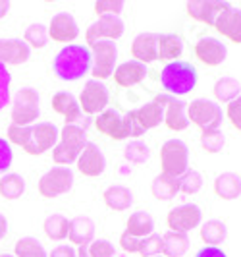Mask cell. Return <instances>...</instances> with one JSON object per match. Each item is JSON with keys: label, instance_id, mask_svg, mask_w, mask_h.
Wrapping results in <instances>:
<instances>
[{"label": "cell", "instance_id": "cell-1", "mask_svg": "<svg viewBox=\"0 0 241 257\" xmlns=\"http://www.w3.org/2000/svg\"><path fill=\"white\" fill-rule=\"evenodd\" d=\"M60 130L52 122H37L31 126H10L6 140L10 145L22 147L27 155H43L49 149H54L58 143Z\"/></svg>", "mask_w": 241, "mask_h": 257}, {"label": "cell", "instance_id": "cell-2", "mask_svg": "<svg viewBox=\"0 0 241 257\" xmlns=\"http://www.w3.org/2000/svg\"><path fill=\"white\" fill-rule=\"evenodd\" d=\"M93 64L91 49L83 45H66L52 60V70L62 81H77L87 76Z\"/></svg>", "mask_w": 241, "mask_h": 257}, {"label": "cell", "instance_id": "cell-3", "mask_svg": "<svg viewBox=\"0 0 241 257\" xmlns=\"http://www.w3.org/2000/svg\"><path fill=\"white\" fill-rule=\"evenodd\" d=\"M95 128L104 136L112 138L114 142H124L127 138H139L145 134V130L141 128L135 118V110H129L122 116L114 108H106L104 112L97 116Z\"/></svg>", "mask_w": 241, "mask_h": 257}, {"label": "cell", "instance_id": "cell-4", "mask_svg": "<svg viewBox=\"0 0 241 257\" xmlns=\"http://www.w3.org/2000/svg\"><path fill=\"white\" fill-rule=\"evenodd\" d=\"M87 143H89V140H87L85 130L77 124H66L60 130L58 143L52 149V161L58 167H68L72 163H77L79 155L85 149Z\"/></svg>", "mask_w": 241, "mask_h": 257}, {"label": "cell", "instance_id": "cell-5", "mask_svg": "<svg viewBox=\"0 0 241 257\" xmlns=\"http://www.w3.org/2000/svg\"><path fill=\"white\" fill-rule=\"evenodd\" d=\"M160 83L172 97H183L195 89L197 85V70L185 60H176L162 68Z\"/></svg>", "mask_w": 241, "mask_h": 257}, {"label": "cell", "instance_id": "cell-6", "mask_svg": "<svg viewBox=\"0 0 241 257\" xmlns=\"http://www.w3.org/2000/svg\"><path fill=\"white\" fill-rule=\"evenodd\" d=\"M41 99H39L37 89L33 87H22L14 95L12 99V112H10V118H12L14 126H31L39 120V114H41Z\"/></svg>", "mask_w": 241, "mask_h": 257}, {"label": "cell", "instance_id": "cell-7", "mask_svg": "<svg viewBox=\"0 0 241 257\" xmlns=\"http://www.w3.org/2000/svg\"><path fill=\"white\" fill-rule=\"evenodd\" d=\"M160 167L162 174L179 178L189 168V147L181 140H168L160 147Z\"/></svg>", "mask_w": 241, "mask_h": 257}, {"label": "cell", "instance_id": "cell-8", "mask_svg": "<svg viewBox=\"0 0 241 257\" xmlns=\"http://www.w3.org/2000/svg\"><path fill=\"white\" fill-rule=\"evenodd\" d=\"M222 118H224L222 106L216 103V101H210V99H195V101L187 103V120L193 122L197 128H201L203 134L220 130Z\"/></svg>", "mask_w": 241, "mask_h": 257}, {"label": "cell", "instance_id": "cell-9", "mask_svg": "<svg viewBox=\"0 0 241 257\" xmlns=\"http://www.w3.org/2000/svg\"><path fill=\"white\" fill-rule=\"evenodd\" d=\"M91 56H93V64H91L93 79L104 81L114 76L118 62V47L114 41H97L95 45H91Z\"/></svg>", "mask_w": 241, "mask_h": 257}, {"label": "cell", "instance_id": "cell-10", "mask_svg": "<svg viewBox=\"0 0 241 257\" xmlns=\"http://www.w3.org/2000/svg\"><path fill=\"white\" fill-rule=\"evenodd\" d=\"M74 188V172L68 167H52L39 178V193L47 199L64 195Z\"/></svg>", "mask_w": 241, "mask_h": 257}, {"label": "cell", "instance_id": "cell-11", "mask_svg": "<svg viewBox=\"0 0 241 257\" xmlns=\"http://www.w3.org/2000/svg\"><path fill=\"white\" fill-rule=\"evenodd\" d=\"M154 103H158L164 108V124L168 126V130L172 132H183L189 126L187 120V103L181 101L178 97H172L168 93L156 95Z\"/></svg>", "mask_w": 241, "mask_h": 257}, {"label": "cell", "instance_id": "cell-12", "mask_svg": "<svg viewBox=\"0 0 241 257\" xmlns=\"http://www.w3.org/2000/svg\"><path fill=\"white\" fill-rule=\"evenodd\" d=\"M79 106H81V112L85 114H101L106 110L108 106V89L102 81H97V79H89L83 89L79 93Z\"/></svg>", "mask_w": 241, "mask_h": 257}, {"label": "cell", "instance_id": "cell-13", "mask_svg": "<svg viewBox=\"0 0 241 257\" xmlns=\"http://www.w3.org/2000/svg\"><path fill=\"white\" fill-rule=\"evenodd\" d=\"M122 35H124V22L120 16H99V20L87 27L85 41L91 47L97 41H118Z\"/></svg>", "mask_w": 241, "mask_h": 257}, {"label": "cell", "instance_id": "cell-14", "mask_svg": "<svg viewBox=\"0 0 241 257\" xmlns=\"http://www.w3.org/2000/svg\"><path fill=\"white\" fill-rule=\"evenodd\" d=\"M201 219H203L201 207L195 205V203H183V205H178L168 213L166 222H168V228L172 232L187 234L193 228L201 226Z\"/></svg>", "mask_w": 241, "mask_h": 257}, {"label": "cell", "instance_id": "cell-15", "mask_svg": "<svg viewBox=\"0 0 241 257\" xmlns=\"http://www.w3.org/2000/svg\"><path fill=\"white\" fill-rule=\"evenodd\" d=\"M228 8H231V4L222 2V0H191V2L185 4V10H187V14L193 20L212 27H214L216 20Z\"/></svg>", "mask_w": 241, "mask_h": 257}, {"label": "cell", "instance_id": "cell-16", "mask_svg": "<svg viewBox=\"0 0 241 257\" xmlns=\"http://www.w3.org/2000/svg\"><path fill=\"white\" fill-rule=\"evenodd\" d=\"M47 29H49V37H52V41L56 43H72L79 35L76 18L68 12H58L56 16H52Z\"/></svg>", "mask_w": 241, "mask_h": 257}, {"label": "cell", "instance_id": "cell-17", "mask_svg": "<svg viewBox=\"0 0 241 257\" xmlns=\"http://www.w3.org/2000/svg\"><path fill=\"white\" fill-rule=\"evenodd\" d=\"M106 168V159L102 151L99 149L97 143L89 142L85 145V149L81 151L79 159H77V170L83 174V176H89V178H97L101 176Z\"/></svg>", "mask_w": 241, "mask_h": 257}, {"label": "cell", "instance_id": "cell-18", "mask_svg": "<svg viewBox=\"0 0 241 257\" xmlns=\"http://www.w3.org/2000/svg\"><path fill=\"white\" fill-rule=\"evenodd\" d=\"M195 56L206 66H220L228 56V47L216 37H203L195 45Z\"/></svg>", "mask_w": 241, "mask_h": 257}, {"label": "cell", "instance_id": "cell-19", "mask_svg": "<svg viewBox=\"0 0 241 257\" xmlns=\"http://www.w3.org/2000/svg\"><path fill=\"white\" fill-rule=\"evenodd\" d=\"M31 56V49L22 39H0V64L20 66L26 64Z\"/></svg>", "mask_w": 241, "mask_h": 257}, {"label": "cell", "instance_id": "cell-20", "mask_svg": "<svg viewBox=\"0 0 241 257\" xmlns=\"http://www.w3.org/2000/svg\"><path fill=\"white\" fill-rule=\"evenodd\" d=\"M131 56L145 66L158 60V33H139L131 43Z\"/></svg>", "mask_w": 241, "mask_h": 257}, {"label": "cell", "instance_id": "cell-21", "mask_svg": "<svg viewBox=\"0 0 241 257\" xmlns=\"http://www.w3.org/2000/svg\"><path fill=\"white\" fill-rule=\"evenodd\" d=\"M52 110L58 112L60 116H64L66 124H77L81 120V116H83L79 101L72 93H68V91L54 93V97H52Z\"/></svg>", "mask_w": 241, "mask_h": 257}, {"label": "cell", "instance_id": "cell-22", "mask_svg": "<svg viewBox=\"0 0 241 257\" xmlns=\"http://www.w3.org/2000/svg\"><path fill=\"white\" fill-rule=\"evenodd\" d=\"M214 29L231 43H241V10L239 8H228L214 24Z\"/></svg>", "mask_w": 241, "mask_h": 257}, {"label": "cell", "instance_id": "cell-23", "mask_svg": "<svg viewBox=\"0 0 241 257\" xmlns=\"http://www.w3.org/2000/svg\"><path fill=\"white\" fill-rule=\"evenodd\" d=\"M145 77H147V66L137 60H127L124 64L116 66L114 70V81L120 87H133Z\"/></svg>", "mask_w": 241, "mask_h": 257}, {"label": "cell", "instance_id": "cell-24", "mask_svg": "<svg viewBox=\"0 0 241 257\" xmlns=\"http://www.w3.org/2000/svg\"><path fill=\"white\" fill-rule=\"evenodd\" d=\"M95 220L87 217V215H79L76 219L70 220V232H68V238L70 242L76 245H87L95 240Z\"/></svg>", "mask_w": 241, "mask_h": 257}, {"label": "cell", "instance_id": "cell-25", "mask_svg": "<svg viewBox=\"0 0 241 257\" xmlns=\"http://www.w3.org/2000/svg\"><path fill=\"white\" fill-rule=\"evenodd\" d=\"M214 193L220 199H237L241 195V176L235 172H222L214 180Z\"/></svg>", "mask_w": 241, "mask_h": 257}, {"label": "cell", "instance_id": "cell-26", "mask_svg": "<svg viewBox=\"0 0 241 257\" xmlns=\"http://www.w3.org/2000/svg\"><path fill=\"white\" fill-rule=\"evenodd\" d=\"M102 199H104L106 207L112 209V211H127L129 207L133 205L131 190L126 188V186H120V184L106 188L104 193H102Z\"/></svg>", "mask_w": 241, "mask_h": 257}, {"label": "cell", "instance_id": "cell-27", "mask_svg": "<svg viewBox=\"0 0 241 257\" xmlns=\"http://www.w3.org/2000/svg\"><path fill=\"white\" fill-rule=\"evenodd\" d=\"M183 52V41L176 33H164L158 35V60H162L166 64L179 60Z\"/></svg>", "mask_w": 241, "mask_h": 257}, {"label": "cell", "instance_id": "cell-28", "mask_svg": "<svg viewBox=\"0 0 241 257\" xmlns=\"http://www.w3.org/2000/svg\"><path fill=\"white\" fill-rule=\"evenodd\" d=\"M189 236L181 232L168 230L162 236V253L166 257H183L189 251Z\"/></svg>", "mask_w": 241, "mask_h": 257}, {"label": "cell", "instance_id": "cell-29", "mask_svg": "<svg viewBox=\"0 0 241 257\" xmlns=\"http://www.w3.org/2000/svg\"><path fill=\"white\" fill-rule=\"evenodd\" d=\"M135 118H137L141 128L147 132V130L160 126V122H164V108L158 103L151 101V103H145L135 110Z\"/></svg>", "mask_w": 241, "mask_h": 257}, {"label": "cell", "instance_id": "cell-30", "mask_svg": "<svg viewBox=\"0 0 241 257\" xmlns=\"http://www.w3.org/2000/svg\"><path fill=\"white\" fill-rule=\"evenodd\" d=\"M151 193L158 199V201H170L179 193V182L178 178L166 176V174H158L154 176L151 182Z\"/></svg>", "mask_w": 241, "mask_h": 257}, {"label": "cell", "instance_id": "cell-31", "mask_svg": "<svg viewBox=\"0 0 241 257\" xmlns=\"http://www.w3.org/2000/svg\"><path fill=\"white\" fill-rule=\"evenodd\" d=\"M152 230H154V220H152V217L147 211H137V213L129 215V219H127V228H126L127 234H131V236L143 240V238L151 236Z\"/></svg>", "mask_w": 241, "mask_h": 257}, {"label": "cell", "instance_id": "cell-32", "mask_svg": "<svg viewBox=\"0 0 241 257\" xmlns=\"http://www.w3.org/2000/svg\"><path fill=\"white\" fill-rule=\"evenodd\" d=\"M228 238V226L218 219H210L201 224V240H203L206 245H218L222 242H226Z\"/></svg>", "mask_w": 241, "mask_h": 257}, {"label": "cell", "instance_id": "cell-33", "mask_svg": "<svg viewBox=\"0 0 241 257\" xmlns=\"http://www.w3.org/2000/svg\"><path fill=\"white\" fill-rule=\"evenodd\" d=\"M212 93H214L216 101H220V103H231L237 97H241V83L235 77H228V76L220 77V79H216Z\"/></svg>", "mask_w": 241, "mask_h": 257}, {"label": "cell", "instance_id": "cell-34", "mask_svg": "<svg viewBox=\"0 0 241 257\" xmlns=\"http://www.w3.org/2000/svg\"><path fill=\"white\" fill-rule=\"evenodd\" d=\"M43 230L47 234V238H51L54 242H60L68 238V232H70V220L66 219L60 213H54L49 215L45 222H43Z\"/></svg>", "mask_w": 241, "mask_h": 257}, {"label": "cell", "instance_id": "cell-35", "mask_svg": "<svg viewBox=\"0 0 241 257\" xmlns=\"http://www.w3.org/2000/svg\"><path fill=\"white\" fill-rule=\"evenodd\" d=\"M26 192V180L20 176V174H4L0 178V195L8 201H14V199H20Z\"/></svg>", "mask_w": 241, "mask_h": 257}, {"label": "cell", "instance_id": "cell-36", "mask_svg": "<svg viewBox=\"0 0 241 257\" xmlns=\"http://www.w3.org/2000/svg\"><path fill=\"white\" fill-rule=\"evenodd\" d=\"M14 257H49L43 244L39 242L37 238L33 236H26V238H20L16 242L14 247Z\"/></svg>", "mask_w": 241, "mask_h": 257}, {"label": "cell", "instance_id": "cell-37", "mask_svg": "<svg viewBox=\"0 0 241 257\" xmlns=\"http://www.w3.org/2000/svg\"><path fill=\"white\" fill-rule=\"evenodd\" d=\"M114 245L108 240H93L91 244L77 249V257H114Z\"/></svg>", "mask_w": 241, "mask_h": 257}, {"label": "cell", "instance_id": "cell-38", "mask_svg": "<svg viewBox=\"0 0 241 257\" xmlns=\"http://www.w3.org/2000/svg\"><path fill=\"white\" fill-rule=\"evenodd\" d=\"M24 41L29 49H45L49 41V29L43 24H31L24 33Z\"/></svg>", "mask_w": 241, "mask_h": 257}, {"label": "cell", "instance_id": "cell-39", "mask_svg": "<svg viewBox=\"0 0 241 257\" xmlns=\"http://www.w3.org/2000/svg\"><path fill=\"white\" fill-rule=\"evenodd\" d=\"M179 182V192L185 193V195H195L203 188V176L199 170H193V168H187L185 174H181L178 178Z\"/></svg>", "mask_w": 241, "mask_h": 257}, {"label": "cell", "instance_id": "cell-40", "mask_svg": "<svg viewBox=\"0 0 241 257\" xmlns=\"http://www.w3.org/2000/svg\"><path fill=\"white\" fill-rule=\"evenodd\" d=\"M149 157H151V149H149V145H145L143 142H129L126 145V149H124V159L129 161V163H133V165H143V163H147L149 161Z\"/></svg>", "mask_w": 241, "mask_h": 257}, {"label": "cell", "instance_id": "cell-41", "mask_svg": "<svg viewBox=\"0 0 241 257\" xmlns=\"http://www.w3.org/2000/svg\"><path fill=\"white\" fill-rule=\"evenodd\" d=\"M224 145H226V136L220 130L201 134V147L206 153H220L224 149Z\"/></svg>", "mask_w": 241, "mask_h": 257}, {"label": "cell", "instance_id": "cell-42", "mask_svg": "<svg viewBox=\"0 0 241 257\" xmlns=\"http://www.w3.org/2000/svg\"><path fill=\"white\" fill-rule=\"evenodd\" d=\"M162 253V236L160 234H154L143 238L139 245V255L141 257H156Z\"/></svg>", "mask_w": 241, "mask_h": 257}, {"label": "cell", "instance_id": "cell-43", "mask_svg": "<svg viewBox=\"0 0 241 257\" xmlns=\"http://www.w3.org/2000/svg\"><path fill=\"white\" fill-rule=\"evenodd\" d=\"M10 83H12V76L8 68L0 64V110H4L6 104H10Z\"/></svg>", "mask_w": 241, "mask_h": 257}, {"label": "cell", "instance_id": "cell-44", "mask_svg": "<svg viewBox=\"0 0 241 257\" xmlns=\"http://www.w3.org/2000/svg\"><path fill=\"white\" fill-rule=\"evenodd\" d=\"M124 6V0H99L95 2V12L99 16H120Z\"/></svg>", "mask_w": 241, "mask_h": 257}, {"label": "cell", "instance_id": "cell-45", "mask_svg": "<svg viewBox=\"0 0 241 257\" xmlns=\"http://www.w3.org/2000/svg\"><path fill=\"white\" fill-rule=\"evenodd\" d=\"M14 163L12 145L6 138H0V174H6Z\"/></svg>", "mask_w": 241, "mask_h": 257}, {"label": "cell", "instance_id": "cell-46", "mask_svg": "<svg viewBox=\"0 0 241 257\" xmlns=\"http://www.w3.org/2000/svg\"><path fill=\"white\" fill-rule=\"evenodd\" d=\"M226 116H228V120L231 122V126L241 132V97H237L235 101L228 103Z\"/></svg>", "mask_w": 241, "mask_h": 257}, {"label": "cell", "instance_id": "cell-47", "mask_svg": "<svg viewBox=\"0 0 241 257\" xmlns=\"http://www.w3.org/2000/svg\"><path fill=\"white\" fill-rule=\"evenodd\" d=\"M120 245H122V249L127 251V253H139L141 240L135 238V236H131V234H127V232H124L120 236Z\"/></svg>", "mask_w": 241, "mask_h": 257}, {"label": "cell", "instance_id": "cell-48", "mask_svg": "<svg viewBox=\"0 0 241 257\" xmlns=\"http://www.w3.org/2000/svg\"><path fill=\"white\" fill-rule=\"evenodd\" d=\"M49 257H77V251L72 247V245L62 244V245H56V247L51 251V255Z\"/></svg>", "mask_w": 241, "mask_h": 257}, {"label": "cell", "instance_id": "cell-49", "mask_svg": "<svg viewBox=\"0 0 241 257\" xmlns=\"http://www.w3.org/2000/svg\"><path fill=\"white\" fill-rule=\"evenodd\" d=\"M195 257H228L226 251H222L220 247H214V245H204L197 251Z\"/></svg>", "mask_w": 241, "mask_h": 257}, {"label": "cell", "instance_id": "cell-50", "mask_svg": "<svg viewBox=\"0 0 241 257\" xmlns=\"http://www.w3.org/2000/svg\"><path fill=\"white\" fill-rule=\"evenodd\" d=\"M6 232H8V220H6V217L0 213V240L6 236Z\"/></svg>", "mask_w": 241, "mask_h": 257}, {"label": "cell", "instance_id": "cell-51", "mask_svg": "<svg viewBox=\"0 0 241 257\" xmlns=\"http://www.w3.org/2000/svg\"><path fill=\"white\" fill-rule=\"evenodd\" d=\"M10 6H12V4H10L8 0H0V20H2L6 14L10 12Z\"/></svg>", "mask_w": 241, "mask_h": 257}, {"label": "cell", "instance_id": "cell-52", "mask_svg": "<svg viewBox=\"0 0 241 257\" xmlns=\"http://www.w3.org/2000/svg\"><path fill=\"white\" fill-rule=\"evenodd\" d=\"M0 257H14V255H10V253H2Z\"/></svg>", "mask_w": 241, "mask_h": 257}, {"label": "cell", "instance_id": "cell-53", "mask_svg": "<svg viewBox=\"0 0 241 257\" xmlns=\"http://www.w3.org/2000/svg\"><path fill=\"white\" fill-rule=\"evenodd\" d=\"M156 257H160V255H156Z\"/></svg>", "mask_w": 241, "mask_h": 257}]
</instances>
